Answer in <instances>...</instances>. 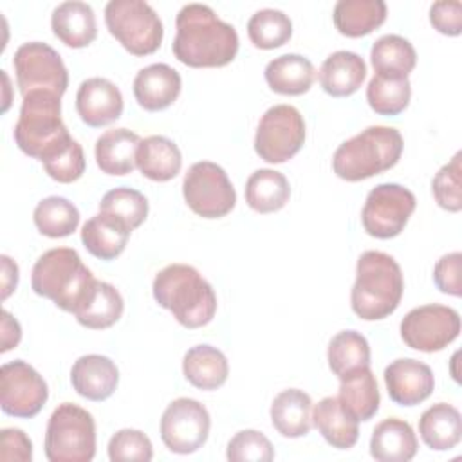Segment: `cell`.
<instances>
[{
	"label": "cell",
	"mask_w": 462,
	"mask_h": 462,
	"mask_svg": "<svg viewBox=\"0 0 462 462\" xmlns=\"http://www.w3.org/2000/svg\"><path fill=\"white\" fill-rule=\"evenodd\" d=\"M274 430L289 439L305 437L312 428V399L298 388L280 392L271 404Z\"/></svg>",
	"instance_id": "obj_26"
},
{
	"label": "cell",
	"mask_w": 462,
	"mask_h": 462,
	"mask_svg": "<svg viewBox=\"0 0 462 462\" xmlns=\"http://www.w3.org/2000/svg\"><path fill=\"white\" fill-rule=\"evenodd\" d=\"M135 164L146 179L168 182L179 175L182 168V155L171 139L164 135H150L141 139Z\"/></svg>",
	"instance_id": "obj_27"
},
{
	"label": "cell",
	"mask_w": 462,
	"mask_h": 462,
	"mask_svg": "<svg viewBox=\"0 0 462 462\" xmlns=\"http://www.w3.org/2000/svg\"><path fill=\"white\" fill-rule=\"evenodd\" d=\"M462 153L457 152L453 159L444 164L431 180V191L437 204L451 213H458L462 209V168H460Z\"/></svg>",
	"instance_id": "obj_41"
},
{
	"label": "cell",
	"mask_w": 462,
	"mask_h": 462,
	"mask_svg": "<svg viewBox=\"0 0 462 462\" xmlns=\"http://www.w3.org/2000/svg\"><path fill=\"white\" fill-rule=\"evenodd\" d=\"M76 110L88 126H105L123 114L121 90L106 78H88L76 92Z\"/></svg>",
	"instance_id": "obj_17"
},
{
	"label": "cell",
	"mask_w": 462,
	"mask_h": 462,
	"mask_svg": "<svg viewBox=\"0 0 462 462\" xmlns=\"http://www.w3.org/2000/svg\"><path fill=\"white\" fill-rule=\"evenodd\" d=\"M96 278L81 262L78 251L56 247L45 251L31 273V287L65 312L76 314L90 298Z\"/></svg>",
	"instance_id": "obj_2"
},
{
	"label": "cell",
	"mask_w": 462,
	"mask_h": 462,
	"mask_svg": "<svg viewBox=\"0 0 462 462\" xmlns=\"http://www.w3.org/2000/svg\"><path fill=\"white\" fill-rule=\"evenodd\" d=\"M332 20L343 36H366L384 23L386 4L383 0H339L334 5Z\"/></svg>",
	"instance_id": "obj_32"
},
{
	"label": "cell",
	"mask_w": 462,
	"mask_h": 462,
	"mask_svg": "<svg viewBox=\"0 0 462 462\" xmlns=\"http://www.w3.org/2000/svg\"><path fill=\"white\" fill-rule=\"evenodd\" d=\"M49 388L43 377L25 361L4 363L0 368V404L4 413L31 419L47 402Z\"/></svg>",
	"instance_id": "obj_15"
},
{
	"label": "cell",
	"mask_w": 462,
	"mask_h": 462,
	"mask_svg": "<svg viewBox=\"0 0 462 462\" xmlns=\"http://www.w3.org/2000/svg\"><path fill=\"white\" fill-rule=\"evenodd\" d=\"M125 309L121 292L108 282H96V287L85 305L74 314L78 323L92 328L103 330L119 321Z\"/></svg>",
	"instance_id": "obj_35"
},
{
	"label": "cell",
	"mask_w": 462,
	"mask_h": 462,
	"mask_svg": "<svg viewBox=\"0 0 462 462\" xmlns=\"http://www.w3.org/2000/svg\"><path fill=\"white\" fill-rule=\"evenodd\" d=\"M175 27L177 34L171 51L188 67H224L238 52L235 27L222 22L209 5L186 4L177 14Z\"/></svg>",
	"instance_id": "obj_1"
},
{
	"label": "cell",
	"mask_w": 462,
	"mask_h": 462,
	"mask_svg": "<svg viewBox=\"0 0 462 462\" xmlns=\"http://www.w3.org/2000/svg\"><path fill=\"white\" fill-rule=\"evenodd\" d=\"M211 417L204 404L189 397L171 401L161 417V439L171 453H195L208 440Z\"/></svg>",
	"instance_id": "obj_14"
},
{
	"label": "cell",
	"mask_w": 462,
	"mask_h": 462,
	"mask_svg": "<svg viewBox=\"0 0 462 462\" xmlns=\"http://www.w3.org/2000/svg\"><path fill=\"white\" fill-rule=\"evenodd\" d=\"M402 291V271L393 256L383 251H365L357 258L350 305L361 319L388 318L399 307Z\"/></svg>",
	"instance_id": "obj_4"
},
{
	"label": "cell",
	"mask_w": 462,
	"mask_h": 462,
	"mask_svg": "<svg viewBox=\"0 0 462 462\" xmlns=\"http://www.w3.org/2000/svg\"><path fill=\"white\" fill-rule=\"evenodd\" d=\"M182 374L199 390H217L227 381L229 365L217 346L195 345L184 354Z\"/></svg>",
	"instance_id": "obj_29"
},
{
	"label": "cell",
	"mask_w": 462,
	"mask_h": 462,
	"mask_svg": "<svg viewBox=\"0 0 462 462\" xmlns=\"http://www.w3.org/2000/svg\"><path fill=\"white\" fill-rule=\"evenodd\" d=\"M312 424L336 449H350L359 439L357 420L343 410L337 397H323L314 406Z\"/></svg>",
	"instance_id": "obj_31"
},
{
	"label": "cell",
	"mask_w": 462,
	"mask_h": 462,
	"mask_svg": "<svg viewBox=\"0 0 462 462\" xmlns=\"http://www.w3.org/2000/svg\"><path fill=\"white\" fill-rule=\"evenodd\" d=\"M460 334V314L446 305L430 303L411 309L401 321V337L419 352H439Z\"/></svg>",
	"instance_id": "obj_13"
},
{
	"label": "cell",
	"mask_w": 462,
	"mask_h": 462,
	"mask_svg": "<svg viewBox=\"0 0 462 462\" xmlns=\"http://www.w3.org/2000/svg\"><path fill=\"white\" fill-rule=\"evenodd\" d=\"M54 36L72 49L90 45L97 36V23L94 9L79 0L60 4L51 16Z\"/></svg>",
	"instance_id": "obj_20"
},
{
	"label": "cell",
	"mask_w": 462,
	"mask_h": 462,
	"mask_svg": "<svg viewBox=\"0 0 462 462\" xmlns=\"http://www.w3.org/2000/svg\"><path fill=\"white\" fill-rule=\"evenodd\" d=\"M402 135L392 126H368L337 146L332 157L334 173L357 182L393 168L402 153Z\"/></svg>",
	"instance_id": "obj_5"
},
{
	"label": "cell",
	"mask_w": 462,
	"mask_h": 462,
	"mask_svg": "<svg viewBox=\"0 0 462 462\" xmlns=\"http://www.w3.org/2000/svg\"><path fill=\"white\" fill-rule=\"evenodd\" d=\"M384 384L395 404L415 406L431 395L435 377L426 363L404 357L392 361L384 368Z\"/></svg>",
	"instance_id": "obj_16"
},
{
	"label": "cell",
	"mask_w": 462,
	"mask_h": 462,
	"mask_svg": "<svg viewBox=\"0 0 462 462\" xmlns=\"http://www.w3.org/2000/svg\"><path fill=\"white\" fill-rule=\"evenodd\" d=\"M265 81L271 90L282 96H301L314 83V65L301 54H282L265 67Z\"/></svg>",
	"instance_id": "obj_28"
},
{
	"label": "cell",
	"mask_w": 462,
	"mask_h": 462,
	"mask_svg": "<svg viewBox=\"0 0 462 462\" xmlns=\"http://www.w3.org/2000/svg\"><path fill=\"white\" fill-rule=\"evenodd\" d=\"M247 36L258 49H276L292 36L291 18L278 9H260L247 22Z\"/></svg>",
	"instance_id": "obj_39"
},
{
	"label": "cell",
	"mask_w": 462,
	"mask_h": 462,
	"mask_svg": "<svg viewBox=\"0 0 462 462\" xmlns=\"http://www.w3.org/2000/svg\"><path fill=\"white\" fill-rule=\"evenodd\" d=\"M130 233L132 229L125 222L99 211L83 224L81 242L92 256L114 260L125 251Z\"/></svg>",
	"instance_id": "obj_24"
},
{
	"label": "cell",
	"mask_w": 462,
	"mask_h": 462,
	"mask_svg": "<svg viewBox=\"0 0 462 462\" xmlns=\"http://www.w3.org/2000/svg\"><path fill=\"white\" fill-rule=\"evenodd\" d=\"M305 143V121L292 105H274L260 117L254 152L271 164L292 159Z\"/></svg>",
	"instance_id": "obj_10"
},
{
	"label": "cell",
	"mask_w": 462,
	"mask_h": 462,
	"mask_svg": "<svg viewBox=\"0 0 462 462\" xmlns=\"http://www.w3.org/2000/svg\"><path fill=\"white\" fill-rule=\"evenodd\" d=\"M415 195L395 182L377 184L366 195L361 222L365 231L375 238H393L408 224L415 211Z\"/></svg>",
	"instance_id": "obj_12"
},
{
	"label": "cell",
	"mask_w": 462,
	"mask_h": 462,
	"mask_svg": "<svg viewBox=\"0 0 462 462\" xmlns=\"http://www.w3.org/2000/svg\"><path fill=\"white\" fill-rule=\"evenodd\" d=\"M182 195L188 208L202 218L226 217L236 204V191L226 170L211 161L189 166L182 180Z\"/></svg>",
	"instance_id": "obj_9"
},
{
	"label": "cell",
	"mask_w": 462,
	"mask_h": 462,
	"mask_svg": "<svg viewBox=\"0 0 462 462\" xmlns=\"http://www.w3.org/2000/svg\"><path fill=\"white\" fill-rule=\"evenodd\" d=\"M2 273H4V280H2V300H5L14 289H16V283H18V267L16 263L11 262L9 256H2Z\"/></svg>",
	"instance_id": "obj_49"
},
{
	"label": "cell",
	"mask_w": 462,
	"mask_h": 462,
	"mask_svg": "<svg viewBox=\"0 0 462 462\" xmlns=\"http://www.w3.org/2000/svg\"><path fill=\"white\" fill-rule=\"evenodd\" d=\"M105 23L108 32L134 56L153 54L164 36L159 14L143 0H110L105 7Z\"/></svg>",
	"instance_id": "obj_8"
},
{
	"label": "cell",
	"mask_w": 462,
	"mask_h": 462,
	"mask_svg": "<svg viewBox=\"0 0 462 462\" xmlns=\"http://www.w3.org/2000/svg\"><path fill=\"white\" fill-rule=\"evenodd\" d=\"M417 449V435L404 419H384L372 431L370 455L379 462H408L415 457Z\"/></svg>",
	"instance_id": "obj_21"
},
{
	"label": "cell",
	"mask_w": 462,
	"mask_h": 462,
	"mask_svg": "<svg viewBox=\"0 0 462 462\" xmlns=\"http://www.w3.org/2000/svg\"><path fill=\"white\" fill-rule=\"evenodd\" d=\"M226 457L231 462H269L274 458V449L262 431L242 430L227 442Z\"/></svg>",
	"instance_id": "obj_42"
},
{
	"label": "cell",
	"mask_w": 462,
	"mask_h": 462,
	"mask_svg": "<svg viewBox=\"0 0 462 462\" xmlns=\"http://www.w3.org/2000/svg\"><path fill=\"white\" fill-rule=\"evenodd\" d=\"M32 220L42 235L49 238H63L78 229L79 211L69 199L51 195L36 204Z\"/></svg>",
	"instance_id": "obj_37"
},
{
	"label": "cell",
	"mask_w": 462,
	"mask_h": 462,
	"mask_svg": "<svg viewBox=\"0 0 462 462\" xmlns=\"http://www.w3.org/2000/svg\"><path fill=\"white\" fill-rule=\"evenodd\" d=\"M99 211L119 218L134 231L148 217V200L141 191L119 186L103 195L99 202Z\"/></svg>",
	"instance_id": "obj_40"
},
{
	"label": "cell",
	"mask_w": 462,
	"mask_h": 462,
	"mask_svg": "<svg viewBox=\"0 0 462 462\" xmlns=\"http://www.w3.org/2000/svg\"><path fill=\"white\" fill-rule=\"evenodd\" d=\"M22 337V328L20 323L7 312H2V352L11 350L20 343Z\"/></svg>",
	"instance_id": "obj_48"
},
{
	"label": "cell",
	"mask_w": 462,
	"mask_h": 462,
	"mask_svg": "<svg viewBox=\"0 0 462 462\" xmlns=\"http://www.w3.org/2000/svg\"><path fill=\"white\" fill-rule=\"evenodd\" d=\"M370 61L377 76L408 78L417 65V52L406 38L399 34H384L374 42Z\"/></svg>",
	"instance_id": "obj_34"
},
{
	"label": "cell",
	"mask_w": 462,
	"mask_h": 462,
	"mask_svg": "<svg viewBox=\"0 0 462 462\" xmlns=\"http://www.w3.org/2000/svg\"><path fill=\"white\" fill-rule=\"evenodd\" d=\"M328 366L337 379L370 366V345L366 337L356 330H341L337 332L327 350Z\"/></svg>",
	"instance_id": "obj_36"
},
{
	"label": "cell",
	"mask_w": 462,
	"mask_h": 462,
	"mask_svg": "<svg viewBox=\"0 0 462 462\" xmlns=\"http://www.w3.org/2000/svg\"><path fill=\"white\" fill-rule=\"evenodd\" d=\"M155 301L186 328L208 325L217 312V294L200 273L186 263H170L153 278Z\"/></svg>",
	"instance_id": "obj_3"
},
{
	"label": "cell",
	"mask_w": 462,
	"mask_h": 462,
	"mask_svg": "<svg viewBox=\"0 0 462 462\" xmlns=\"http://www.w3.org/2000/svg\"><path fill=\"white\" fill-rule=\"evenodd\" d=\"M419 433L430 449H453L462 437L460 411L448 402H437L430 406L419 419Z\"/></svg>",
	"instance_id": "obj_30"
},
{
	"label": "cell",
	"mask_w": 462,
	"mask_h": 462,
	"mask_svg": "<svg viewBox=\"0 0 462 462\" xmlns=\"http://www.w3.org/2000/svg\"><path fill=\"white\" fill-rule=\"evenodd\" d=\"M460 263L462 254L458 251L444 254L433 267V282L437 289L449 296L462 294V282H460Z\"/></svg>",
	"instance_id": "obj_45"
},
{
	"label": "cell",
	"mask_w": 462,
	"mask_h": 462,
	"mask_svg": "<svg viewBox=\"0 0 462 462\" xmlns=\"http://www.w3.org/2000/svg\"><path fill=\"white\" fill-rule=\"evenodd\" d=\"M70 383L78 395L88 401H105L117 388L119 370L110 357L101 354H87L74 361Z\"/></svg>",
	"instance_id": "obj_19"
},
{
	"label": "cell",
	"mask_w": 462,
	"mask_h": 462,
	"mask_svg": "<svg viewBox=\"0 0 462 462\" xmlns=\"http://www.w3.org/2000/svg\"><path fill=\"white\" fill-rule=\"evenodd\" d=\"M337 401L343 410L357 422L370 420L377 413L381 395L370 366L359 368L339 379Z\"/></svg>",
	"instance_id": "obj_25"
},
{
	"label": "cell",
	"mask_w": 462,
	"mask_h": 462,
	"mask_svg": "<svg viewBox=\"0 0 462 462\" xmlns=\"http://www.w3.org/2000/svg\"><path fill=\"white\" fill-rule=\"evenodd\" d=\"M18 90L23 96L45 90L63 96L69 87V72L61 56L47 43L29 42L16 49L13 58Z\"/></svg>",
	"instance_id": "obj_11"
},
{
	"label": "cell",
	"mask_w": 462,
	"mask_h": 462,
	"mask_svg": "<svg viewBox=\"0 0 462 462\" xmlns=\"http://www.w3.org/2000/svg\"><path fill=\"white\" fill-rule=\"evenodd\" d=\"M32 442L20 428H4L0 431V460L31 462Z\"/></svg>",
	"instance_id": "obj_47"
},
{
	"label": "cell",
	"mask_w": 462,
	"mask_h": 462,
	"mask_svg": "<svg viewBox=\"0 0 462 462\" xmlns=\"http://www.w3.org/2000/svg\"><path fill=\"white\" fill-rule=\"evenodd\" d=\"M43 448L49 462H90L96 455L94 417L78 404H60L49 417Z\"/></svg>",
	"instance_id": "obj_7"
},
{
	"label": "cell",
	"mask_w": 462,
	"mask_h": 462,
	"mask_svg": "<svg viewBox=\"0 0 462 462\" xmlns=\"http://www.w3.org/2000/svg\"><path fill=\"white\" fill-rule=\"evenodd\" d=\"M45 173L61 184L78 180L85 171V153L76 139H70L60 152L42 161Z\"/></svg>",
	"instance_id": "obj_43"
},
{
	"label": "cell",
	"mask_w": 462,
	"mask_h": 462,
	"mask_svg": "<svg viewBox=\"0 0 462 462\" xmlns=\"http://www.w3.org/2000/svg\"><path fill=\"white\" fill-rule=\"evenodd\" d=\"M411 97V85L408 78L374 76L366 87V101L379 116L401 114Z\"/></svg>",
	"instance_id": "obj_38"
},
{
	"label": "cell",
	"mask_w": 462,
	"mask_h": 462,
	"mask_svg": "<svg viewBox=\"0 0 462 462\" xmlns=\"http://www.w3.org/2000/svg\"><path fill=\"white\" fill-rule=\"evenodd\" d=\"M108 458L112 462H148L153 458L152 440L139 430L123 428L108 442Z\"/></svg>",
	"instance_id": "obj_44"
},
{
	"label": "cell",
	"mask_w": 462,
	"mask_h": 462,
	"mask_svg": "<svg viewBox=\"0 0 462 462\" xmlns=\"http://www.w3.org/2000/svg\"><path fill=\"white\" fill-rule=\"evenodd\" d=\"M289 180L276 170L260 168L245 182V202L256 213H274L289 202Z\"/></svg>",
	"instance_id": "obj_33"
},
{
	"label": "cell",
	"mask_w": 462,
	"mask_h": 462,
	"mask_svg": "<svg viewBox=\"0 0 462 462\" xmlns=\"http://www.w3.org/2000/svg\"><path fill=\"white\" fill-rule=\"evenodd\" d=\"M139 135L128 128H112L96 141L94 155L99 170L106 175H128L137 166Z\"/></svg>",
	"instance_id": "obj_23"
},
{
	"label": "cell",
	"mask_w": 462,
	"mask_h": 462,
	"mask_svg": "<svg viewBox=\"0 0 462 462\" xmlns=\"http://www.w3.org/2000/svg\"><path fill=\"white\" fill-rule=\"evenodd\" d=\"M180 88V74L166 63H152L134 78L135 101L148 112H159L173 105Z\"/></svg>",
	"instance_id": "obj_18"
},
{
	"label": "cell",
	"mask_w": 462,
	"mask_h": 462,
	"mask_svg": "<svg viewBox=\"0 0 462 462\" xmlns=\"http://www.w3.org/2000/svg\"><path fill=\"white\" fill-rule=\"evenodd\" d=\"M366 78L365 60L352 51L332 52L319 67L321 88L332 97H346L359 90Z\"/></svg>",
	"instance_id": "obj_22"
},
{
	"label": "cell",
	"mask_w": 462,
	"mask_h": 462,
	"mask_svg": "<svg viewBox=\"0 0 462 462\" xmlns=\"http://www.w3.org/2000/svg\"><path fill=\"white\" fill-rule=\"evenodd\" d=\"M430 22L440 34L458 36L462 32V4L458 0L433 2L430 7Z\"/></svg>",
	"instance_id": "obj_46"
},
{
	"label": "cell",
	"mask_w": 462,
	"mask_h": 462,
	"mask_svg": "<svg viewBox=\"0 0 462 462\" xmlns=\"http://www.w3.org/2000/svg\"><path fill=\"white\" fill-rule=\"evenodd\" d=\"M60 99V96L45 90L23 96L13 135L25 155L45 161L72 139L61 119Z\"/></svg>",
	"instance_id": "obj_6"
}]
</instances>
